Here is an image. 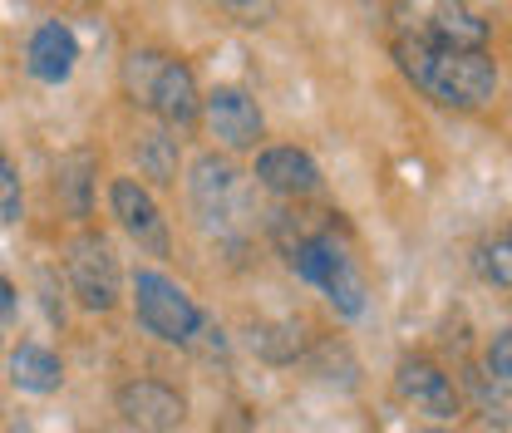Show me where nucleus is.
<instances>
[{
	"label": "nucleus",
	"instance_id": "obj_1",
	"mask_svg": "<svg viewBox=\"0 0 512 433\" xmlns=\"http://www.w3.org/2000/svg\"><path fill=\"white\" fill-rule=\"evenodd\" d=\"M394 60L419 94H429L444 109L473 114L498 94V64L488 60V50H448L439 40H399Z\"/></svg>",
	"mask_w": 512,
	"mask_h": 433
},
{
	"label": "nucleus",
	"instance_id": "obj_2",
	"mask_svg": "<svg viewBox=\"0 0 512 433\" xmlns=\"http://www.w3.org/2000/svg\"><path fill=\"white\" fill-rule=\"evenodd\" d=\"M124 94L128 104L148 109L158 124L192 128L202 119V89L188 60H173L163 50H128L124 60Z\"/></svg>",
	"mask_w": 512,
	"mask_h": 433
},
{
	"label": "nucleus",
	"instance_id": "obj_3",
	"mask_svg": "<svg viewBox=\"0 0 512 433\" xmlns=\"http://www.w3.org/2000/svg\"><path fill=\"white\" fill-rule=\"evenodd\" d=\"M133 310H138V325L148 335H158L163 345H197V335L207 330V315L197 310V301L173 276H163L153 266L133 271Z\"/></svg>",
	"mask_w": 512,
	"mask_h": 433
},
{
	"label": "nucleus",
	"instance_id": "obj_4",
	"mask_svg": "<svg viewBox=\"0 0 512 433\" xmlns=\"http://www.w3.org/2000/svg\"><path fill=\"white\" fill-rule=\"evenodd\" d=\"M64 276H69V291L84 310H114L119 306V256L114 247L99 237V232H79L69 251H64Z\"/></svg>",
	"mask_w": 512,
	"mask_h": 433
},
{
	"label": "nucleus",
	"instance_id": "obj_5",
	"mask_svg": "<svg viewBox=\"0 0 512 433\" xmlns=\"http://www.w3.org/2000/svg\"><path fill=\"white\" fill-rule=\"evenodd\" d=\"M202 124L232 153H247V148H256L266 138V119H261L256 99L247 89H237V84H217L212 94H202Z\"/></svg>",
	"mask_w": 512,
	"mask_h": 433
},
{
	"label": "nucleus",
	"instance_id": "obj_6",
	"mask_svg": "<svg viewBox=\"0 0 512 433\" xmlns=\"http://www.w3.org/2000/svg\"><path fill=\"white\" fill-rule=\"evenodd\" d=\"M188 202L207 232H227L237 222V168L222 153H202L188 173Z\"/></svg>",
	"mask_w": 512,
	"mask_h": 433
},
{
	"label": "nucleus",
	"instance_id": "obj_7",
	"mask_svg": "<svg viewBox=\"0 0 512 433\" xmlns=\"http://www.w3.org/2000/svg\"><path fill=\"white\" fill-rule=\"evenodd\" d=\"M114 404H119L128 429L138 433H173L188 419V399L178 389H168L163 379H128V384H119Z\"/></svg>",
	"mask_w": 512,
	"mask_h": 433
},
{
	"label": "nucleus",
	"instance_id": "obj_8",
	"mask_svg": "<svg viewBox=\"0 0 512 433\" xmlns=\"http://www.w3.org/2000/svg\"><path fill=\"white\" fill-rule=\"evenodd\" d=\"M109 212L119 217V227L138 242V251L168 256V247H173V242H168V222H163L153 192L138 183V178H114V183H109Z\"/></svg>",
	"mask_w": 512,
	"mask_h": 433
},
{
	"label": "nucleus",
	"instance_id": "obj_9",
	"mask_svg": "<svg viewBox=\"0 0 512 433\" xmlns=\"http://www.w3.org/2000/svg\"><path fill=\"white\" fill-rule=\"evenodd\" d=\"M394 389H399V399H404L414 414H424V419H434V424H444V419L458 414V389H453V379H448L434 360H424V355L399 360Z\"/></svg>",
	"mask_w": 512,
	"mask_h": 433
},
{
	"label": "nucleus",
	"instance_id": "obj_10",
	"mask_svg": "<svg viewBox=\"0 0 512 433\" xmlns=\"http://www.w3.org/2000/svg\"><path fill=\"white\" fill-rule=\"evenodd\" d=\"M256 183L266 187V192H276V197H291L296 202V197L320 192V168L306 148L276 143V148H261L256 153Z\"/></svg>",
	"mask_w": 512,
	"mask_h": 433
},
{
	"label": "nucleus",
	"instance_id": "obj_11",
	"mask_svg": "<svg viewBox=\"0 0 512 433\" xmlns=\"http://www.w3.org/2000/svg\"><path fill=\"white\" fill-rule=\"evenodd\" d=\"M74 60H79V45H74V30L60 25V20H45L35 35H30V50H25V64L40 84H64L74 74Z\"/></svg>",
	"mask_w": 512,
	"mask_h": 433
},
{
	"label": "nucleus",
	"instance_id": "obj_12",
	"mask_svg": "<svg viewBox=\"0 0 512 433\" xmlns=\"http://www.w3.org/2000/svg\"><path fill=\"white\" fill-rule=\"evenodd\" d=\"M320 291H325V301L340 310L345 320L365 315V276H360L355 256H350L345 247H335L330 237H325V271H320Z\"/></svg>",
	"mask_w": 512,
	"mask_h": 433
},
{
	"label": "nucleus",
	"instance_id": "obj_13",
	"mask_svg": "<svg viewBox=\"0 0 512 433\" xmlns=\"http://www.w3.org/2000/svg\"><path fill=\"white\" fill-rule=\"evenodd\" d=\"M10 384L25 389V394H55L64 384L60 355L45 350V345H35V340L15 345V350H10Z\"/></svg>",
	"mask_w": 512,
	"mask_h": 433
},
{
	"label": "nucleus",
	"instance_id": "obj_14",
	"mask_svg": "<svg viewBox=\"0 0 512 433\" xmlns=\"http://www.w3.org/2000/svg\"><path fill=\"white\" fill-rule=\"evenodd\" d=\"M173 133H178V128L158 124V128H148V133H138V143H133V153H138V173H143L148 183H158V187L178 183V168H183V148H178Z\"/></svg>",
	"mask_w": 512,
	"mask_h": 433
},
{
	"label": "nucleus",
	"instance_id": "obj_15",
	"mask_svg": "<svg viewBox=\"0 0 512 433\" xmlns=\"http://www.w3.org/2000/svg\"><path fill=\"white\" fill-rule=\"evenodd\" d=\"M429 40H439L448 50H488V20L473 15L463 0H444V5L434 10Z\"/></svg>",
	"mask_w": 512,
	"mask_h": 433
},
{
	"label": "nucleus",
	"instance_id": "obj_16",
	"mask_svg": "<svg viewBox=\"0 0 512 433\" xmlns=\"http://www.w3.org/2000/svg\"><path fill=\"white\" fill-rule=\"evenodd\" d=\"M55 187H60V202L69 207V217H89V192H94V158H89V153H69V158H60Z\"/></svg>",
	"mask_w": 512,
	"mask_h": 433
},
{
	"label": "nucleus",
	"instance_id": "obj_17",
	"mask_svg": "<svg viewBox=\"0 0 512 433\" xmlns=\"http://www.w3.org/2000/svg\"><path fill=\"white\" fill-rule=\"evenodd\" d=\"M252 350L271 365H291L301 355V325H261L252 335Z\"/></svg>",
	"mask_w": 512,
	"mask_h": 433
},
{
	"label": "nucleus",
	"instance_id": "obj_18",
	"mask_svg": "<svg viewBox=\"0 0 512 433\" xmlns=\"http://www.w3.org/2000/svg\"><path fill=\"white\" fill-rule=\"evenodd\" d=\"M483 370H488V379H493V389H498V394H512V325L508 330H498V335L488 340Z\"/></svg>",
	"mask_w": 512,
	"mask_h": 433
},
{
	"label": "nucleus",
	"instance_id": "obj_19",
	"mask_svg": "<svg viewBox=\"0 0 512 433\" xmlns=\"http://www.w3.org/2000/svg\"><path fill=\"white\" fill-rule=\"evenodd\" d=\"M478 271H483L493 286L512 291V232H508V237H493L488 247L478 251Z\"/></svg>",
	"mask_w": 512,
	"mask_h": 433
},
{
	"label": "nucleus",
	"instance_id": "obj_20",
	"mask_svg": "<svg viewBox=\"0 0 512 433\" xmlns=\"http://www.w3.org/2000/svg\"><path fill=\"white\" fill-rule=\"evenodd\" d=\"M217 10H222L232 25H247V30L276 20V0H217Z\"/></svg>",
	"mask_w": 512,
	"mask_h": 433
},
{
	"label": "nucleus",
	"instance_id": "obj_21",
	"mask_svg": "<svg viewBox=\"0 0 512 433\" xmlns=\"http://www.w3.org/2000/svg\"><path fill=\"white\" fill-rule=\"evenodd\" d=\"M25 212V192H20V173L10 168V158L0 153V222H20Z\"/></svg>",
	"mask_w": 512,
	"mask_h": 433
},
{
	"label": "nucleus",
	"instance_id": "obj_22",
	"mask_svg": "<svg viewBox=\"0 0 512 433\" xmlns=\"http://www.w3.org/2000/svg\"><path fill=\"white\" fill-rule=\"evenodd\" d=\"M10 315H15V286H10V281L0 276V325H5Z\"/></svg>",
	"mask_w": 512,
	"mask_h": 433
},
{
	"label": "nucleus",
	"instance_id": "obj_23",
	"mask_svg": "<svg viewBox=\"0 0 512 433\" xmlns=\"http://www.w3.org/2000/svg\"><path fill=\"white\" fill-rule=\"evenodd\" d=\"M424 433H458V429H424Z\"/></svg>",
	"mask_w": 512,
	"mask_h": 433
},
{
	"label": "nucleus",
	"instance_id": "obj_24",
	"mask_svg": "<svg viewBox=\"0 0 512 433\" xmlns=\"http://www.w3.org/2000/svg\"><path fill=\"white\" fill-rule=\"evenodd\" d=\"M360 5H375V0H360Z\"/></svg>",
	"mask_w": 512,
	"mask_h": 433
}]
</instances>
